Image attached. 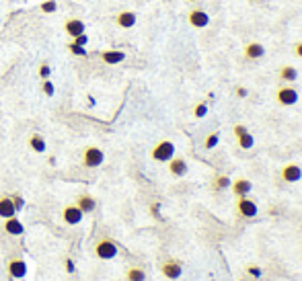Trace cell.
I'll use <instances>...</instances> for the list:
<instances>
[{"label": "cell", "instance_id": "603a6c76", "mask_svg": "<svg viewBox=\"0 0 302 281\" xmlns=\"http://www.w3.org/2000/svg\"><path fill=\"white\" fill-rule=\"evenodd\" d=\"M125 279L127 281H146V273L140 267H129L125 273Z\"/></svg>", "mask_w": 302, "mask_h": 281}, {"label": "cell", "instance_id": "277c9868", "mask_svg": "<svg viewBox=\"0 0 302 281\" xmlns=\"http://www.w3.org/2000/svg\"><path fill=\"white\" fill-rule=\"evenodd\" d=\"M275 99H277L279 105H284V107L296 105V103H298V91L292 89V86H282V89H277Z\"/></svg>", "mask_w": 302, "mask_h": 281}, {"label": "cell", "instance_id": "8fae6325", "mask_svg": "<svg viewBox=\"0 0 302 281\" xmlns=\"http://www.w3.org/2000/svg\"><path fill=\"white\" fill-rule=\"evenodd\" d=\"M282 179L286 183H298L302 179V168L296 164V162H290L282 168Z\"/></svg>", "mask_w": 302, "mask_h": 281}, {"label": "cell", "instance_id": "7402d4cb", "mask_svg": "<svg viewBox=\"0 0 302 281\" xmlns=\"http://www.w3.org/2000/svg\"><path fill=\"white\" fill-rule=\"evenodd\" d=\"M279 78L286 80V82H294L298 78V70L294 66H282L279 68Z\"/></svg>", "mask_w": 302, "mask_h": 281}, {"label": "cell", "instance_id": "d4e9b609", "mask_svg": "<svg viewBox=\"0 0 302 281\" xmlns=\"http://www.w3.org/2000/svg\"><path fill=\"white\" fill-rule=\"evenodd\" d=\"M218 140H220L218 132H214V134H210V136L206 138V142H204V148H206V150H212V148H216V144H218Z\"/></svg>", "mask_w": 302, "mask_h": 281}, {"label": "cell", "instance_id": "e0dca14e", "mask_svg": "<svg viewBox=\"0 0 302 281\" xmlns=\"http://www.w3.org/2000/svg\"><path fill=\"white\" fill-rule=\"evenodd\" d=\"M115 23H117L121 29L134 27V25H136V13H132V11H123V13H119L117 19H115Z\"/></svg>", "mask_w": 302, "mask_h": 281}, {"label": "cell", "instance_id": "4fadbf2b", "mask_svg": "<svg viewBox=\"0 0 302 281\" xmlns=\"http://www.w3.org/2000/svg\"><path fill=\"white\" fill-rule=\"evenodd\" d=\"M169 172L173 177H185L187 175V162L179 156H173L169 160Z\"/></svg>", "mask_w": 302, "mask_h": 281}, {"label": "cell", "instance_id": "d590c367", "mask_svg": "<svg viewBox=\"0 0 302 281\" xmlns=\"http://www.w3.org/2000/svg\"><path fill=\"white\" fill-rule=\"evenodd\" d=\"M66 269L72 273V269H74V267H72V261H66Z\"/></svg>", "mask_w": 302, "mask_h": 281}, {"label": "cell", "instance_id": "d6a6232c", "mask_svg": "<svg viewBox=\"0 0 302 281\" xmlns=\"http://www.w3.org/2000/svg\"><path fill=\"white\" fill-rule=\"evenodd\" d=\"M86 41H89V39H86V35H78V37H74V43H78V46H86Z\"/></svg>", "mask_w": 302, "mask_h": 281}, {"label": "cell", "instance_id": "44dd1931", "mask_svg": "<svg viewBox=\"0 0 302 281\" xmlns=\"http://www.w3.org/2000/svg\"><path fill=\"white\" fill-rule=\"evenodd\" d=\"M29 146H31V150H35V152H46V148H48V144H46V140H43V136H39V134H33L31 138H29Z\"/></svg>", "mask_w": 302, "mask_h": 281}, {"label": "cell", "instance_id": "1f68e13d", "mask_svg": "<svg viewBox=\"0 0 302 281\" xmlns=\"http://www.w3.org/2000/svg\"><path fill=\"white\" fill-rule=\"evenodd\" d=\"M11 199H13V203H15V207H17V209L23 207V197H19V195H11Z\"/></svg>", "mask_w": 302, "mask_h": 281}, {"label": "cell", "instance_id": "4316f807", "mask_svg": "<svg viewBox=\"0 0 302 281\" xmlns=\"http://www.w3.org/2000/svg\"><path fill=\"white\" fill-rule=\"evenodd\" d=\"M206 113H208V105L206 103L196 105V111H193V115H196V117H206Z\"/></svg>", "mask_w": 302, "mask_h": 281}, {"label": "cell", "instance_id": "f546056e", "mask_svg": "<svg viewBox=\"0 0 302 281\" xmlns=\"http://www.w3.org/2000/svg\"><path fill=\"white\" fill-rule=\"evenodd\" d=\"M50 74H52V70H50L48 64H41V66H39V76L48 80V78H50Z\"/></svg>", "mask_w": 302, "mask_h": 281}, {"label": "cell", "instance_id": "8992f818", "mask_svg": "<svg viewBox=\"0 0 302 281\" xmlns=\"http://www.w3.org/2000/svg\"><path fill=\"white\" fill-rule=\"evenodd\" d=\"M82 211L78 209V205L74 203V205H66L62 209V220L66 222L68 226H76V224H80L82 222Z\"/></svg>", "mask_w": 302, "mask_h": 281}, {"label": "cell", "instance_id": "f1b7e54d", "mask_svg": "<svg viewBox=\"0 0 302 281\" xmlns=\"http://www.w3.org/2000/svg\"><path fill=\"white\" fill-rule=\"evenodd\" d=\"M41 91L46 93L48 97H52V95H54V84H52L50 80H43V86H41Z\"/></svg>", "mask_w": 302, "mask_h": 281}, {"label": "cell", "instance_id": "7c38bea8", "mask_svg": "<svg viewBox=\"0 0 302 281\" xmlns=\"http://www.w3.org/2000/svg\"><path fill=\"white\" fill-rule=\"evenodd\" d=\"M230 187H232V193L236 197H247L253 191V183L249 179H236L234 183H230Z\"/></svg>", "mask_w": 302, "mask_h": 281}, {"label": "cell", "instance_id": "2e32d148", "mask_svg": "<svg viewBox=\"0 0 302 281\" xmlns=\"http://www.w3.org/2000/svg\"><path fill=\"white\" fill-rule=\"evenodd\" d=\"M263 54H265V48L257 41H251L245 46V58L247 60H259V58H263Z\"/></svg>", "mask_w": 302, "mask_h": 281}, {"label": "cell", "instance_id": "cb8c5ba5", "mask_svg": "<svg viewBox=\"0 0 302 281\" xmlns=\"http://www.w3.org/2000/svg\"><path fill=\"white\" fill-rule=\"evenodd\" d=\"M230 187V179L226 175H216L214 179V189L216 191H220V189H228Z\"/></svg>", "mask_w": 302, "mask_h": 281}, {"label": "cell", "instance_id": "5bb4252c", "mask_svg": "<svg viewBox=\"0 0 302 281\" xmlns=\"http://www.w3.org/2000/svg\"><path fill=\"white\" fill-rule=\"evenodd\" d=\"M76 205L82 213H93L97 209V201L93 195H86V193H82V195L76 197Z\"/></svg>", "mask_w": 302, "mask_h": 281}, {"label": "cell", "instance_id": "ac0fdd59", "mask_svg": "<svg viewBox=\"0 0 302 281\" xmlns=\"http://www.w3.org/2000/svg\"><path fill=\"white\" fill-rule=\"evenodd\" d=\"M5 232L11 234V236H21V234L25 232V226L13 215V218H7V220H5Z\"/></svg>", "mask_w": 302, "mask_h": 281}, {"label": "cell", "instance_id": "52a82bcc", "mask_svg": "<svg viewBox=\"0 0 302 281\" xmlns=\"http://www.w3.org/2000/svg\"><path fill=\"white\" fill-rule=\"evenodd\" d=\"M187 21H189V25L196 27V29H204V27L210 25V17H208V13L202 11V9L191 11V13L187 15Z\"/></svg>", "mask_w": 302, "mask_h": 281}, {"label": "cell", "instance_id": "6da1fadb", "mask_svg": "<svg viewBox=\"0 0 302 281\" xmlns=\"http://www.w3.org/2000/svg\"><path fill=\"white\" fill-rule=\"evenodd\" d=\"M150 156L157 162H169L173 156H175V144L171 140H161L153 150H150Z\"/></svg>", "mask_w": 302, "mask_h": 281}, {"label": "cell", "instance_id": "9c48e42d", "mask_svg": "<svg viewBox=\"0 0 302 281\" xmlns=\"http://www.w3.org/2000/svg\"><path fill=\"white\" fill-rule=\"evenodd\" d=\"M234 136H236V142H239V146L243 150H251L253 144H255V138L247 132L245 125H234Z\"/></svg>", "mask_w": 302, "mask_h": 281}, {"label": "cell", "instance_id": "9a60e30c", "mask_svg": "<svg viewBox=\"0 0 302 281\" xmlns=\"http://www.w3.org/2000/svg\"><path fill=\"white\" fill-rule=\"evenodd\" d=\"M64 31H66L74 39L78 35H84V23H82L80 19H68L66 23H64Z\"/></svg>", "mask_w": 302, "mask_h": 281}, {"label": "cell", "instance_id": "3957f363", "mask_svg": "<svg viewBox=\"0 0 302 281\" xmlns=\"http://www.w3.org/2000/svg\"><path fill=\"white\" fill-rule=\"evenodd\" d=\"M95 256L101 258V261H109V258H115L117 256V244L109 238H101L97 244H95Z\"/></svg>", "mask_w": 302, "mask_h": 281}, {"label": "cell", "instance_id": "83f0119b", "mask_svg": "<svg viewBox=\"0 0 302 281\" xmlns=\"http://www.w3.org/2000/svg\"><path fill=\"white\" fill-rule=\"evenodd\" d=\"M56 9H58V5L54 3V0H46V3L41 5V11H43V13H54Z\"/></svg>", "mask_w": 302, "mask_h": 281}, {"label": "cell", "instance_id": "8d00e7d4", "mask_svg": "<svg viewBox=\"0 0 302 281\" xmlns=\"http://www.w3.org/2000/svg\"><path fill=\"white\" fill-rule=\"evenodd\" d=\"M189 3H198V0H189Z\"/></svg>", "mask_w": 302, "mask_h": 281}, {"label": "cell", "instance_id": "7a4b0ae2", "mask_svg": "<svg viewBox=\"0 0 302 281\" xmlns=\"http://www.w3.org/2000/svg\"><path fill=\"white\" fill-rule=\"evenodd\" d=\"M105 160V154H103V150L97 148V146H89V148H84V152H82V166L86 168H97L101 166Z\"/></svg>", "mask_w": 302, "mask_h": 281}, {"label": "cell", "instance_id": "ffe728a7", "mask_svg": "<svg viewBox=\"0 0 302 281\" xmlns=\"http://www.w3.org/2000/svg\"><path fill=\"white\" fill-rule=\"evenodd\" d=\"M101 60L105 62V64H119V62H123L125 60V54L123 52H117V50H107V52H103L101 54Z\"/></svg>", "mask_w": 302, "mask_h": 281}, {"label": "cell", "instance_id": "30bf717a", "mask_svg": "<svg viewBox=\"0 0 302 281\" xmlns=\"http://www.w3.org/2000/svg\"><path fill=\"white\" fill-rule=\"evenodd\" d=\"M7 271L13 279H23L27 275V263L23 261V258H11Z\"/></svg>", "mask_w": 302, "mask_h": 281}, {"label": "cell", "instance_id": "d6986e66", "mask_svg": "<svg viewBox=\"0 0 302 281\" xmlns=\"http://www.w3.org/2000/svg\"><path fill=\"white\" fill-rule=\"evenodd\" d=\"M17 213V207L13 203L11 197H0V218H13V215Z\"/></svg>", "mask_w": 302, "mask_h": 281}, {"label": "cell", "instance_id": "4dcf8cb0", "mask_svg": "<svg viewBox=\"0 0 302 281\" xmlns=\"http://www.w3.org/2000/svg\"><path fill=\"white\" fill-rule=\"evenodd\" d=\"M247 273L253 275V277H261V269L255 267V265H249V267H247Z\"/></svg>", "mask_w": 302, "mask_h": 281}, {"label": "cell", "instance_id": "e575fe53", "mask_svg": "<svg viewBox=\"0 0 302 281\" xmlns=\"http://www.w3.org/2000/svg\"><path fill=\"white\" fill-rule=\"evenodd\" d=\"M236 95H239V97H247V89L239 86V89H236Z\"/></svg>", "mask_w": 302, "mask_h": 281}, {"label": "cell", "instance_id": "5b68a950", "mask_svg": "<svg viewBox=\"0 0 302 281\" xmlns=\"http://www.w3.org/2000/svg\"><path fill=\"white\" fill-rule=\"evenodd\" d=\"M236 211H239L241 218H255L257 215V203L249 197H239V201H236Z\"/></svg>", "mask_w": 302, "mask_h": 281}, {"label": "cell", "instance_id": "836d02e7", "mask_svg": "<svg viewBox=\"0 0 302 281\" xmlns=\"http://www.w3.org/2000/svg\"><path fill=\"white\" fill-rule=\"evenodd\" d=\"M294 54H296L298 58H302V41H300V43H296V46H294Z\"/></svg>", "mask_w": 302, "mask_h": 281}, {"label": "cell", "instance_id": "484cf974", "mask_svg": "<svg viewBox=\"0 0 302 281\" xmlns=\"http://www.w3.org/2000/svg\"><path fill=\"white\" fill-rule=\"evenodd\" d=\"M68 50H70V54H74V56H80V58H84L86 56V50L82 48V46H78V43H68Z\"/></svg>", "mask_w": 302, "mask_h": 281}, {"label": "cell", "instance_id": "ba28073f", "mask_svg": "<svg viewBox=\"0 0 302 281\" xmlns=\"http://www.w3.org/2000/svg\"><path fill=\"white\" fill-rule=\"evenodd\" d=\"M161 271H163V275L167 279H179L183 275V267H181L179 261H175V258H169V261H165L163 267H161Z\"/></svg>", "mask_w": 302, "mask_h": 281}]
</instances>
